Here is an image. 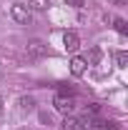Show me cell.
<instances>
[{
  "instance_id": "6da1fadb",
  "label": "cell",
  "mask_w": 128,
  "mask_h": 130,
  "mask_svg": "<svg viewBox=\"0 0 128 130\" xmlns=\"http://www.w3.org/2000/svg\"><path fill=\"white\" fill-rule=\"evenodd\" d=\"M80 120V130H108L111 128V120H103L98 115H83Z\"/></svg>"
},
{
  "instance_id": "7a4b0ae2",
  "label": "cell",
  "mask_w": 128,
  "mask_h": 130,
  "mask_svg": "<svg viewBox=\"0 0 128 130\" xmlns=\"http://www.w3.org/2000/svg\"><path fill=\"white\" fill-rule=\"evenodd\" d=\"M23 53H25V58H28V60H40V58H45V55H48V45H43L40 40H30V43L25 45Z\"/></svg>"
},
{
  "instance_id": "3957f363",
  "label": "cell",
  "mask_w": 128,
  "mask_h": 130,
  "mask_svg": "<svg viewBox=\"0 0 128 130\" xmlns=\"http://www.w3.org/2000/svg\"><path fill=\"white\" fill-rule=\"evenodd\" d=\"M53 108L63 115H70L75 108V95H55L53 98Z\"/></svg>"
},
{
  "instance_id": "277c9868",
  "label": "cell",
  "mask_w": 128,
  "mask_h": 130,
  "mask_svg": "<svg viewBox=\"0 0 128 130\" xmlns=\"http://www.w3.org/2000/svg\"><path fill=\"white\" fill-rule=\"evenodd\" d=\"M10 18H13L15 23H20V25H30L33 23V13L25 5H13V8H10Z\"/></svg>"
},
{
  "instance_id": "5b68a950",
  "label": "cell",
  "mask_w": 128,
  "mask_h": 130,
  "mask_svg": "<svg viewBox=\"0 0 128 130\" xmlns=\"http://www.w3.org/2000/svg\"><path fill=\"white\" fill-rule=\"evenodd\" d=\"M63 48L68 50V53H75V50L80 48V38H78V32H73V30H68L63 35Z\"/></svg>"
},
{
  "instance_id": "8992f818",
  "label": "cell",
  "mask_w": 128,
  "mask_h": 130,
  "mask_svg": "<svg viewBox=\"0 0 128 130\" xmlns=\"http://www.w3.org/2000/svg\"><path fill=\"white\" fill-rule=\"evenodd\" d=\"M85 68H88V63H85V58H80V55H75V58L70 60V73H73L75 78H80V75L85 73Z\"/></svg>"
},
{
  "instance_id": "52a82bcc",
  "label": "cell",
  "mask_w": 128,
  "mask_h": 130,
  "mask_svg": "<svg viewBox=\"0 0 128 130\" xmlns=\"http://www.w3.org/2000/svg\"><path fill=\"white\" fill-rule=\"evenodd\" d=\"M60 130H80V120L73 115H65V120L60 123Z\"/></svg>"
},
{
  "instance_id": "ba28073f",
  "label": "cell",
  "mask_w": 128,
  "mask_h": 130,
  "mask_svg": "<svg viewBox=\"0 0 128 130\" xmlns=\"http://www.w3.org/2000/svg\"><path fill=\"white\" fill-rule=\"evenodd\" d=\"M18 105H20V110H23V113H25V110L30 113L33 108H35V100H33L30 95H23V98H20V100H18Z\"/></svg>"
},
{
  "instance_id": "9c48e42d",
  "label": "cell",
  "mask_w": 128,
  "mask_h": 130,
  "mask_svg": "<svg viewBox=\"0 0 128 130\" xmlns=\"http://www.w3.org/2000/svg\"><path fill=\"white\" fill-rule=\"evenodd\" d=\"M100 58H103L100 48H91V53H88V60H85V63H88V65H98V63H100Z\"/></svg>"
},
{
  "instance_id": "30bf717a",
  "label": "cell",
  "mask_w": 128,
  "mask_h": 130,
  "mask_svg": "<svg viewBox=\"0 0 128 130\" xmlns=\"http://www.w3.org/2000/svg\"><path fill=\"white\" fill-rule=\"evenodd\" d=\"M28 5H30L33 10L43 13V10H48V8H50V0H28Z\"/></svg>"
},
{
  "instance_id": "8fae6325",
  "label": "cell",
  "mask_w": 128,
  "mask_h": 130,
  "mask_svg": "<svg viewBox=\"0 0 128 130\" xmlns=\"http://www.w3.org/2000/svg\"><path fill=\"white\" fill-rule=\"evenodd\" d=\"M113 28H116V32H121V35H128V23L123 18H116L113 20Z\"/></svg>"
},
{
  "instance_id": "7c38bea8",
  "label": "cell",
  "mask_w": 128,
  "mask_h": 130,
  "mask_svg": "<svg viewBox=\"0 0 128 130\" xmlns=\"http://www.w3.org/2000/svg\"><path fill=\"white\" fill-rule=\"evenodd\" d=\"M116 63H118V68H126V65H128V53H126V50L116 53Z\"/></svg>"
},
{
  "instance_id": "4fadbf2b",
  "label": "cell",
  "mask_w": 128,
  "mask_h": 130,
  "mask_svg": "<svg viewBox=\"0 0 128 130\" xmlns=\"http://www.w3.org/2000/svg\"><path fill=\"white\" fill-rule=\"evenodd\" d=\"M98 113H100V105H98V103H88L83 115H98Z\"/></svg>"
},
{
  "instance_id": "5bb4252c",
  "label": "cell",
  "mask_w": 128,
  "mask_h": 130,
  "mask_svg": "<svg viewBox=\"0 0 128 130\" xmlns=\"http://www.w3.org/2000/svg\"><path fill=\"white\" fill-rule=\"evenodd\" d=\"M58 95H75V90H73V85H58Z\"/></svg>"
},
{
  "instance_id": "9a60e30c",
  "label": "cell",
  "mask_w": 128,
  "mask_h": 130,
  "mask_svg": "<svg viewBox=\"0 0 128 130\" xmlns=\"http://www.w3.org/2000/svg\"><path fill=\"white\" fill-rule=\"evenodd\" d=\"M65 5H70V8H83L85 0H65Z\"/></svg>"
},
{
  "instance_id": "2e32d148",
  "label": "cell",
  "mask_w": 128,
  "mask_h": 130,
  "mask_svg": "<svg viewBox=\"0 0 128 130\" xmlns=\"http://www.w3.org/2000/svg\"><path fill=\"white\" fill-rule=\"evenodd\" d=\"M108 130H123V125H121V123H113V120H111V128H108Z\"/></svg>"
},
{
  "instance_id": "e0dca14e",
  "label": "cell",
  "mask_w": 128,
  "mask_h": 130,
  "mask_svg": "<svg viewBox=\"0 0 128 130\" xmlns=\"http://www.w3.org/2000/svg\"><path fill=\"white\" fill-rule=\"evenodd\" d=\"M113 3H116V5H123V3H126V0H113Z\"/></svg>"
},
{
  "instance_id": "ac0fdd59",
  "label": "cell",
  "mask_w": 128,
  "mask_h": 130,
  "mask_svg": "<svg viewBox=\"0 0 128 130\" xmlns=\"http://www.w3.org/2000/svg\"><path fill=\"white\" fill-rule=\"evenodd\" d=\"M0 113H3V98H0Z\"/></svg>"
}]
</instances>
